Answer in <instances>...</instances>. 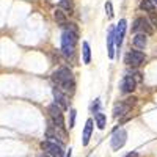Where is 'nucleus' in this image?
I'll list each match as a JSON object with an SVG mask.
<instances>
[{
	"mask_svg": "<svg viewBox=\"0 0 157 157\" xmlns=\"http://www.w3.org/2000/svg\"><path fill=\"white\" fill-rule=\"evenodd\" d=\"M52 80L57 83V86L60 90H63L64 93H69L72 94L74 93V88H75V83H74V75L72 72L68 69V68H60L57 69L54 74H52Z\"/></svg>",
	"mask_w": 157,
	"mask_h": 157,
	"instance_id": "obj_1",
	"label": "nucleus"
},
{
	"mask_svg": "<svg viewBox=\"0 0 157 157\" xmlns=\"http://www.w3.org/2000/svg\"><path fill=\"white\" fill-rule=\"evenodd\" d=\"M77 43V29L74 27V24H69V29L64 30L61 35V50L66 57H71L74 54Z\"/></svg>",
	"mask_w": 157,
	"mask_h": 157,
	"instance_id": "obj_2",
	"label": "nucleus"
},
{
	"mask_svg": "<svg viewBox=\"0 0 157 157\" xmlns=\"http://www.w3.org/2000/svg\"><path fill=\"white\" fill-rule=\"evenodd\" d=\"M126 140H127V132L126 129H116L113 135H112V140H110V146L113 151H118L121 149L124 145H126Z\"/></svg>",
	"mask_w": 157,
	"mask_h": 157,
	"instance_id": "obj_3",
	"label": "nucleus"
},
{
	"mask_svg": "<svg viewBox=\"0 0 157 157\" xmlns=\"http://www.w3.org/2000/svg\"><path fill=\"white\" fill-rule=\"evenodd\" d=\"M61 110H63V109L58 105V104H50L49 109H47V112H49V115H50V121L54 123V124H57L58 127L64 129V120H63Z\"/></svg>",
	"mask_w": 157,
	"mask_h": 157,
	"instance_id": "obj_4",
	"label": "nucleus"
},
{
	"mask_svg": "<svg viewBox=\"0 0 157 157\" xmlns=\"http://www.w3.org/2000/svg\"><path fill=\"white\" fill-rule=\"evenodd\" d=\"M41 148L49 152L52 157H64V152L61 149V145H57V141H52V140H46L41 143Z\"/></svg>",
	"mask_w": 157,
	"mask_h": 157,
	"instance_id": "obj_5",
	"label": "nucleus"
},
{
	"mask_svg": "<svg viewBox=\"0 0 157 157\" xmlns=\"http://www.w3.org/2000/svg\"><path fill=\"white\" fill-rule=\"evenodd\" d=\"M138 30H141L145 35H152V33H154V27L151 25V22H149L148 19H145V17L135 19V22H134V25H132V32L137 33Z\"/></svg>",
	"mask_w": 157,
	"mask_h": 157,
	"instance_id": "obj_6",
	"label": "nucleus"
},
{
	"mask_svg": "<svg viewBox=\"0 0 157 157\" xmlns=\"http://www.w3.org/2000/svg\"><path fill=\"white\" fill-rule=\"evenodd\" d=\"M135 101H137L135 98H129V99H126V102H118L113 107V116L118 118V116H123L124 113H127L130 110V107L135 104Z\"/></svg>",
	"mask_w": 157,
	"mask_h": 157,
	"instance_id": "obj_7",
	"label": "nucleus"
},
{
	"mask_svg": "<svg viewBox=\"0 0 157 157\" xmlns=\"http://www.w3.org/2000/svg\"><path fill=\"white\" fill-rule=\"evenodd\" d=\"M124 61L129 64V66L137 68V66H140V64L145 61V54L140 52V50H130L129 54L126 55V60Z\"/></svg>",
	"mask_w": 157,
	"mask_h": 157,
	"instance_id": "obj_8",
	"label": "nucleus"
},
{
	"mask_svg": "<svg viewBox=\"0 0 157 157\" xmlns=\"http://www.w3.org/2000/svg\"><path fill=\"white\" fill-rule=\"evenodd\" d=\"M126 24L127 22L124 19H121L120 24L115 27V43H116L118 47H121V44H123V38H124V33H126Z\"/></svg>",
	"mask_w": 157,
	"mask_h": 157,
	"instance_id": "obj_9",
	"label": "nucleus"
},
{
	"mask_svg": "<svg viewBox=\"0 0 157 157\" xmlns=\"http://www.w3.org/2000/svg\"><path fill=\"white\" fill-rule=\"evenodd\" d=\"M135 85H137V80L134 75H124L121 82V91L123 93H132L135 90Z\"/></svg>",
	"mask_w": 157,
	"mask_h": 157,
	"instance_id": "obj_10",
	"label": "nucleus"
},
{
	"mask_svg": "<svg viewBox=\"0 0 157 157\" xmlns=\"http://www.w3.org/2000/svg\"><path fill=\"white\" fill-rule=\"evenodd\" d=\"M54 98H55V104H58L63 110H66L69 107L68 98H66V94H64L60 88H54Z\"/></svg>",
	"mask_w": 157,
	"mask_h": 157,
	"instance_id": "obj_11",
	"label": "nucleus"
},
{
	"mask_svg": "<svg viewBox=\"0 0 157 157\" xmlns=\"http://www.w3.org/2000/svg\"><path fill=\"white\" fill-rule=\"evenodd\" d=\"M91 132H93V120H86L85 127H83V134H82V145L86 146L91 138Z\"/></svg>",
	"mask_w": 157,
	"mask_h": 157,
	"instance_id": "obj_12",
	"label": "nucleus"
},
{
	"mask_svg": "<svg viewBox=\"0 0 157 157\" xmlns=\"http://www.w3.org/2000/svg\"><path fill=\"white\" fill-rule=\"evenodd\" d=\"M113 43H115V29L112 27V29L109 30V35H107V52H109V57H110V58L115 57Z\"/></svg>",
	"mask_w": 157,
	"mask_h": 157,
	"instance_id": "obj_13",
	"label": "nucleus"
},
{
	"mask_svg": "<svg viewBox=\"0 0 157 157\" xmlns=\"http://www.w3.org/2000/svg\"><path fill=\"white\" fill-rule=\"evenodd\" d=\"M134 46L137 49H145L146 47V35L145 33H138L134 36Z\"/></svg>",
	"mask_w": 157,
	"mask_h": 157,
	"instance_id": "obj_14",
	"label": "nucleus"
},
{
	"mask_svg": "<svg viewBox=\"0 0 157 157\" xmlns=\"http://www.w3.org/2000/svg\"><path fill=\"white\" fill-rule=\"evenodd\" d=\"M82 52H83V63L85 64H88L90 61H91V50H90V44L86 43V41H83V44H82Z\"/></svg>",
	"mask_w": 157,
	"mask_h": 157,
	"instance_id": "obj_15",
	"label": "nucleus"
},
{
	"mask_svg": "<svg viewBox=\"0 0 157 157\" xmlns=\"http://www.w3.org/2000/svg\"><path fill=\"white\" fill-rule=\"evenodd\" d=\"M140 8H141L143 11H149V13H152V11H154V8H155V5H154L152 0H141Z\"/></svg>",
	"mask_w": 157,
	"mask_h": 157,
	"instance_id": "obj_16",
	"label": "nucleus"
},
{
	"mask_svg": "<svg viewBox=\"0 0 157 157\" xmlns=\"http://www.w3.org/2000/svg\"><path fill=\"white\" fill-rule=\"evenodd\" d=\"M94 120H96V124H98L99 129L105 127V115H104V113H101V112L94 113Z\"/></svg>",
	"mask_w": 157,
	"mask_h": 157,
	"instance_id": "obj_17",
	"label": "nucleus"
},
{
	"mask_svg": "<svg viewBox=\"0 0 157 157\" xmlns=\"http://www.w3.org/2000/svg\"><path fill=\"white\" fill-rule=\"evenodd\" d=\"M54 17H55V21H57L60 25H66V16H64V13H63L61 10H55Z\"/></svg>",
	"mask_w": 157,
	"mask_h": 157,
	"instance_id": "obj_18",
	"label": "nucleus"
},
{
	"mask_svg": "<svg viewBox=\"0 0 157 157\" xmlns=\"http://www.w3.org/2000/svg\"><path fill=\"white\" fill-rule=\"evenodd\" d=\"M105 11H107V16H109V17H113V6H112L110 2L105 3Z\"/></svg>",
	"mask_w": 157,
	"mask_h": 157,
	"instance_id": "obj_19",
	"label": "nucleus"
},
{
	"mask_svg": "<svg viewBox=\"0 0 157 157\" xmlns=\"http://www.w3.org/2000/svg\"><path fill=\"white\" fill-rule=\"evenodd\" d=\"M74 123H75V110L72 109L71 110V115H69V129L74 127Z\"/></svg>",
	"mask_w": 157,
	"mask_h": 157,
	"instance_id": "obj_20",
	"label": "nucleus"
},
{
	"mask_svg": "<svg viewBox=\"0 0 157 157\" xmlns=\"http://www.w3.org/2000/svg\"><path fill=\"white\" fill-rule=\"evenodd\" d=\"M99 105H101V102H99V99H96V101L93 102V105H91V110H93L94 113H98V112H99Z\"/></svg>",
	"mask_w": 157,
	"mask_h": 157,
	"instance_id": "obj_21",
	"label": "nucleus"
},
{
	"mask_svg": "<svg viewBox=\"0 0 157 157\" xmlns=\"http://www.w3.org/2000/svg\"><path fill=\"white\" fill-rule=\"evenodd\" d=\"M61 6H63L64 10H71V3L68 2V0H61Z\"/></svg>",
	"mask_w": 157,
	"mask_h": 157,
	"instance_id": "obj_22",
	"label": "nucleus"
},
{
	"mask_svg": "<svg viewBox=\"0 0 157 157\" xmlns=\"http://www.w3.org/2000/svg\"><path fill=\"white\" fill-rule=\"evenodd\" d=\"M134 77H135V80H137V82H141V74L137 72V74H134Z\"/></svg>",
	"mask_w": 157,
	"mask_h": 157,
	"instance_id": "obj_23",
	"label": "nucleus"
},
{
	"mask_svg": "<svg viewBox=\"0 0 157 157\" xmlns=\"http://www.w3.org/2000/svg\"><path fill=\"white\" fill-rule=\"evenodd\" d=\"M126 157H137V152H129Z\"/></svg>",
	"mask_w": 157,
	"mask_h": 157,
	"instance_id": "obj_24",
	"label": "nucleus"
},
{
	"mask_svg": "<svg viewBox=\"0 0 157 157\" xmlns=\"http://www.w3.org/2000/svg\"><path fill=\"white\" fill-rule=\"evenodd\" d=\"M66 157H71V149H69V152L66 154Z\"/></svg>",
	"mask_w": 157,
	"mask_h": 157,
	"instance_id": "obj_25",
	"label": "nucleus"
},
{
	"mask_svg": "<svg viewBox=\"0 0 157 157\" xmlns=\"http://www.w3.org/2000/svg\"><path fill=\"white\" fill-rule=\"evenodd\" d=\"M154 3H155V5H157V0H154Z\"/></svg>",
	"mask_w": 157,
	"mask_h": 157,
	"instance_id": "obj_26",
	"label": "nucleus"
}]
</instances>
